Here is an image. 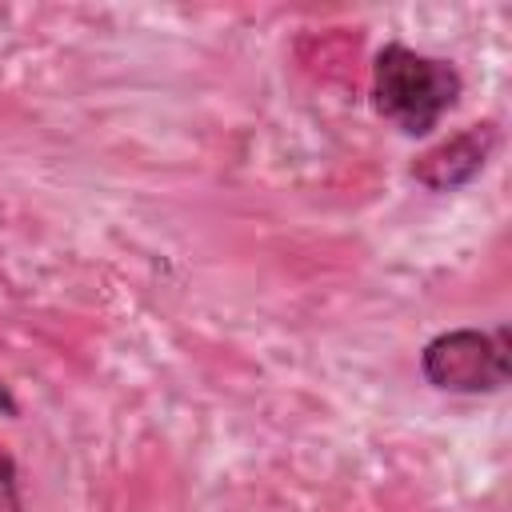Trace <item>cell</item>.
I'll return each mask as SVG.
<instances>
[{
    "label": "cell",
    "mask_w": 512,
    "mask_h": 512,
    "mask_svg": "<svg viewBox=\"0 0 512 512\" xmlns=\"http://www.w3.org/2000/svg\"><path fill=\"white\" fill-rule=\"evenodd\" d=\"M460 96V72L448 60L412 52L404 44L380 48L372 64V100L384 120L408 136H424Z\"/></svg>",
    "instance_id": "6da1fadb"
},
{
    "label": "cell",
    "mask_w": 512,
    "mask_h": 512,
    "mask_svg": "<svg viewBox=\"0 0 512 512\" xmlns=\"http://www.w3.org/2000/svg\"><path fill=\"white\" fill-rule=\"evenodd\" d=\"M492 140H496V136H492V124H468L464 132H456V136L444 140L440 148L424 152V156L416 160L412 176H416L420 184L436 188V192L456 188V184L472 180V176L484 168V160H488V152H492Z\"/></svg>",
    "instance_id": "3957f363"
},
{
    "label": "cell",
    "mask_w": 512,
    "mask_h": 512,
    "mask_svg": "<svg viewBox=\"0 0 512 512\" xmlns=\"http://www.w3.org/2000/svg\"><path fill=\"white\" fill-rule=\"evenodd\" d=\"M424 380L440 392H496L508 384V332L456 328L424 344Z\"/></svg>",
    "instance_id": "7a4b0ae2"
}]
</instances>
